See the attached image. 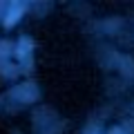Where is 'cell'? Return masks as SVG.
I'll return each mask as SVG.
<instances>
[{"instance_id": "cell-1", "label": "cell", "mask_w": 134, "mask_h": 134, "mask_svg": "<svg viewBox=\"0 0 134 134\" xmlns=\"http://www.w3.org/2000/svg\"><path fill=\"white\" fill-rule=\"evenodd\" d=\"M20 14H23V7H20V5H14V7H11V11L7 14V20H5V25H7V27H11V25H14L16 20L20 18Z\"/></svg>"}]
</instances>
